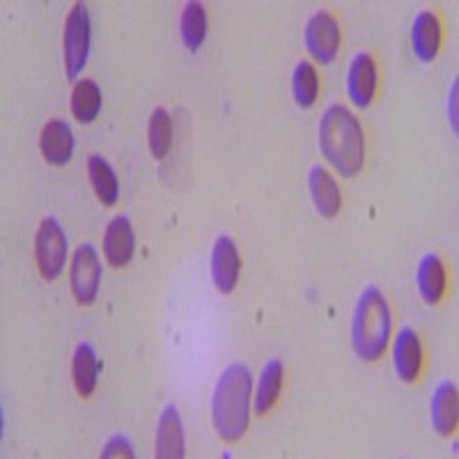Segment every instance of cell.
I'll list each match as a JSON object with an SVG mask.
<instances>
[{
	"mask_svg": "<svg viewBox=\"0 0 459 459\" xmlns=\"http://www.w3.org/2000/svg\"><path fill=\"white\" fill-rule=\"evenodd\" d=\"M282 381H285V366H282V360H266L260 372V379H257L255 395H253V411L257 416H266V413L272 411L273 404L281 397Z\"/></svg>",
	"mask_w": 459,
	"mask_h": 459,
	"instance_id": "obj_19",
	"label": "cell"
},
{
	"mask_svg": "<svg viewBox=\"0 0 459 459\" xmlns=\"http://www.w3.org/2000/svg\"><path fill=\"white\" fill-rule=\"evenodd\" d=\"M100 282H101V260L100 253L90 241L74 251L72 264H69V287H72L74 299L81 306H92L100 294Z\"/></svg>",
	"mask_w": 459,
	"mask_h": 459,
	"instance_id": "obj_6",
	"label": "cell"
},
{
	"mask_svg": "<svg viewBox=\"0 0 459 459\" xmlns=\"http://www.w3.org/2000/svg\"><path fill=\"white\" fill-rule=\"evenodd\" d=\"M90 14L85 3H74L72 10L65 16L63 28V60H65V74L69 81L79 79V74L83 72L90 57Z\"/></svg>",
	"mask_w": 459,
	"mask_h": 459,
	"instance_id": "obj_4",
	"label": "cell"
},
{
	"mask_svg": "<svg viewBox=\"0 0 459 459\" xmlns=\"http://www.w3.org/2000/svg\"><path fill=\"white\" fill-rule=\"evenodd\" d=\"M418 294L428 306H438L448 290V272L437 253H425L416 266Z\"/></svg>",
	"mask_w": 459,
	"mask_h": 459,
	"instance_id": "obj_16",
	"label": "cell"
},
{
	"mask_svg": "<svg viewBox=\"0 0 459 459\" xmlns=\"http://www.w3.org/2000/svg\"><path fill=\"white\" fill-rule=\"evenodd\" d=\"M101 459H113V457H134V446L125 434H113L101 448Z\"/></svg>",
	"mask_w": 459,
	"mask_h": 459,
	"instance_id": "obj_25",
	"label": "cell"
},
{
	"mask_svg": "<svg viewBox=\"0 0 459 459\" xmlns=\"http://www.w3.org/2000/svg\"><path fill=\"white\" fill-rule=\"evenodd\" d=\"M72 381L81 397H92L100 384V356L88 340H81L72 354Z\"/></svg>",
	"mask_w": 459,
	"mask_h": 459,
	"instance_id": "obj_18",
	"label": "cell"
},
{
	"mask_svg": "<svg viewBox=\"0 0 459 459\" xmlns=\"http://www.w3.org/2000/svg\"><path fill=\"white\" fill-rule=\"evenodd\" d=\"M322 157L340 178H356L366 163V138L359 117L344 104H331L317 125Z\"/></svg>",
	"mask_w": 459,
	"mask_h": 459,
	"instance_id": "obj_2",
	"label": "cell"
},
{
	"mask_svg": "<svg viewBox=\"0 0 459 459\" xmlns=\"http://www.w3.org/2000/svg\"><path fill=\"white\" fill-rule=\"evenodd\" d=\"M241 272V257L235 239L230 235H219L209 253V273L212 282L221 294H232L237 290Z\"/></svg>",
	"mask_w": 459,
	"mask_h": 459,
	"instance_id": "obj_8",
	"label": "cell"
},
{
	"mask_svg": "<svg viewBox=\"0 0 459 459\" xmlns=\"http://www.w3.org/2000/svg\"><path fill=\"white\" fill-rule=\"evenodd\" d=\"M308 188L315 209L322 219H335L342 209V194L338 182L326 168L313 166L308 172Z\"/></svg>",
	"mask_w": 459,
	"mask_h": 459,
	"instance_id": "obj_17",
	"label": "cell"
},
{
	"mask_svg": "<svg viewBox=\"0 0 459 459\" xmlns=\"http://www.w3.org/2000/svg\"><path fill=\"white\" fill-rule=\"evenodd\" d=\"M179 35H182L184 47L191 53L203 47L204 37H207V12L203 3L198 0H188L179 14Z\"/></svg>",
	"mask_w": 459,
	"mask_h": 459,
	"instance_id": "obj_22",
	"label": "cell"
},
{
	"mask_svg": "<svg viewBox=\"0 0 459 459\" xmlns=\"http://www.w3.org/2000/svg\"><path fill=\"white\" fill-rule=\"evenodd\" d=\"M393 370L402 384H416L423 370V344L411 326H400L393 340Z\"/></svg>",
	"mask_w": 459,
	"mask_h": 459,
	"instance_id": "obj_10",
	"label": "cell"
},
{
	"mask_svg": "<svg viewBox=\"0 0 459 459\" xmlns=\"http://www.w3.org/2000/svg\"><path fill=\"white\" fill-rule=\"evenodd\" d=\"M292 97L299 108H313L319 97V74L310 60H299L292 72Z\"/></svg>",
	"mask_w": 459,
	"mask_h": 459,
	"instance_id": "obj_23",
	"label": "cell"
},
{
	"mask_svg": "<svg viewBox=\"0 0 459 459\" xmlns=\"http://www.w3.org/2000/svg\"><path fill=\"white\" fill-rule=\"evenodd\" d=\"M88 179L94 195L104 207L117 204V200H120V182H117L113 166L101 154H90L88 157Z\"/></svg>",
	"mask_w": 459,
	"mask_h": 459,
	"instance_id": "obj_21",
	"label": "cell"
},
{
	"mask_svg": "<svg viewBox=\"0 0 459 459\" xmlns=\"http://www.w3.org/2000/svg\"><path fill=\"white\" fill-rule=\"evenodd\" d=\"M147 143L154 159H166L172 147V117L166 108H154L150 115V125H147Z\"/></svg>",
	"mask_w": 459,
	"mask_h": 459,
	"instance_id": "obj_24",
	"label": "cell"
},
{
	"mask_svg": "<svg viewBox=\"0 0 459 459\" xmlns=\"http://www.w3.org/2000/svg\"><path fill=\"white\" fill-rule=\"evenodd\" d=\"M448 117L450 126H453V134L457 136V79L453 81V90H450L448 97Z\"/></svg>",
	"mask_w": 459,
	"mask_h": 459,
	"instance_id": "obj_26",
	"label": "cell"
},
{
	"mask_svg": "<svg viewBox=\"0 0 459 459\" xmlns=\"http://www.w3.org/2000/svg\"><path fill=\"white\" fill-rule=\"evenodd\" d=\"M409 42H411L413 56L420 63L429 65L437 60L438 48H441V22L432 10H420L413 16Z\"/></svg>",
	"mask_w": 459,
	"mask_h": 459,
	"instance_id": "obj_13",
	"label": "cell"
},
{
	"mask_svg": "<svg viewBox=\"0 0 459 459\" xmlns=\"http://www.w3.org/2000/svg\"><path fill=\"white\" fill-rule=\"evenodd\" d=\"M253 375L251 368L235 360L225 366L212 393V425L225 444H237L251 425Z\"/></svg>",
	"mask_w": 459,
	"mask_h": 459,
	"instance_id": "obj_1",
	"label": "cell"
},
{
	"mask_svg": "<svg viewBox=\"0 0 459 459\" xmlns=\"http://www.w3.org/2000/svg\"><path fill=\"white\" fill-rule=\"evenodd\" d=\"M377 83H379V74H377V63L370 53L360 51L351 57L350 69H347V97L359 110L368 108L377 94Z\"/></svg>",
	"mask_w": 459,
	"mask_h": 459,
	"instance_id": "obj_9",
	"label": "cell"
},
{
	"mask_svg": "<svg viewBox=\"0 0 459 459\" xmlns=\"http://www.w3.org/2000/svg\"><path fill=\"white\" fill-rule=\"evenodd\" d=\"M101 88L97 81L92 79H81L74 83L72 94H69V110H72L74 120L81 125H92L101 113Z\"/></svg>",
	"mask_w": 459,
	"mask_h": 459,
	"instance_id": "obj_20",
	"label": "cell"
},
{
	"mask_svg": "<svg viewBox=\"0 0 459 459\" xmlns=\"http://www.w3.org/2000/svg\"><path fill=\"white\" fill-rule=\"evenodd\" d=\"M186 455L182 418L175 404L163 407L154 434V457L157 459H182Z\"/></svg>",
	"mask_w": 459,
	"mask_h": 459,
	"instance_id": "obj_15",
	"label": "cell"
},
{
	"mask_svg": "<svg viewBox=\"0 0 459 459\" xmlns=\"http://www.w3.org/2000/svg\"><path fill=\"white\" fill-rule=\"evenodd\" d=\"M67 235L56 216H44L35 232V262L44 281H56L67 264Z\"/></svg>",
	"mask_w": 459,
	"mask_h": 459,
	"instance_id": "obj_5",
	"label": "cell"
},
{
	"mask_svg": "<svg viewBox=\"0 0 459 459\" xmlns=\"http://www.w3.org/2000/svg\"><path fill=\"white\" fill-rule=\"evenodd\" d=\"M74 145H76V141H74L72 126L60 117L47 120V125L39 131V152H42L44 161L51 163V166H67L72 161Z\"/></svg>",
	"mask_w": 459,
	"mask_h": 459,
	"instance_id": "obj_14",
	"label": "cell"
},
{
	"mask_svg": "<svg viewBox=\"0 0 459 459\" xmlns=\"http://www.w3.org/2000/svg\"><path fill=\"white\" fill-rule=\"evenodd\" d=\"M393 333L391 306L377 285L359 294L351 313V350L363 363H377L388 350Z\"/></svg>",
	"mask_w": 459,
	"mask_h": 459,
	"instance_id": "obj_3",
	"label": "cell"
},
{
	"mask_svg": "<svg viewBox=\"0 0 459 459\" xmlns=\"http://www.w3.org/2000/svg\"><path fill=\"white\" fill-rule=\"evenodd\" d=\"M101 253L104 260L110 266L120 269L134 260L136 253V235H134V225L126 214H115L108 221L104 230V239H101Z\"/></svg>",
	"mask_w": 459,
	"mask_h": 459,
	"instance_id": "obj_11",
	"label": "cell"
},
{
	"mask_svg": "<svg viewBox=\"0 0 459 459\" xmlns=\"http://www.w3.org/2000/svg\"><path fill=\"white\" fill-rule=\"evenodd\" d=\"M459 420V393L457 384L444 379L434 388L429 400V423L438 437H450L457 429Z\"/></svg>",
	"mask_w": 459,
	"mask_h": 459,
	"instance_id": "obj_12",
	"label": "cell"
},
{
	"mask_svg": "<svg viewBox=\"0 0 459 459\" xmlns=\"http://www.w3.org/2000/svg\"><path fill=\"white\" fill-rule=\"evenodd\" d=\"M303 44L315 63L331 65L340 51V23L331 12L317 10L303 28Z\"/></svg>",
	"mask_w": 459,
	"mask_h": 459,
	"instance_id": "obj_7",
	"label": "cell"
}]
</instances>
